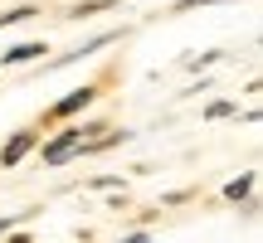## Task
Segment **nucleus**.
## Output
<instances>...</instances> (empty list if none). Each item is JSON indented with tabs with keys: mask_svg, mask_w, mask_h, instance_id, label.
Listing matches in <instances>:
<instances>
[{
	"mask_svg": "<svg viewBox=\"0 0 263 243\" xmlns=\"http://www.w3.org/2000/svg\"><path fill=\"white\" fill-rule=\"evenodd\" d=\"M249 195H254V170H244L239 180H229V185H224V199H229V205H244Z\"/></svg>",
	"mask_w": 263,
	"mask_h": 243,
	"instance_id": "6",
	"label": "nucleus"
},
{
	"mask_svg": "<svg viewBox=\"0 0 263 243\" xmlns=\"http://www.w3.org/2000/svg\"><path fill=\"white\" fill-rule=\"evenodd\" d=\"M34 146H39V131H34V127L15 131V136H10L5 146H0V166H5V170H15V166H20V160H25Z\"/></svg>",
	"mask_w": 263,
	"mask_h": 243,
	"instance_id": "4",
	"label": "nucleus"
},
{
	"mask_svg": "<svg viewBox=\"0 0 263 243\" xmlns=\"http://www.w3.org/2000/svg\"><path fill=\"white\" fill-rule=\"evenodd\" d=\"M39 10L34 5H20V10H0V29H10V25H25V19H34Z\"/></svg>",
	"mask_w": 263,
	"mask_h": 243,
	"instance_id": "7",
	"label": "nucleus"
},
{
	"mask_svg": "<svg viewBox=\"0 0 263 243\" xmlns=\"http://www.w3.org/2000/svg\"><path fill=\"white\" fill-rule=\"evenodd\" d=\"M93 131H103V121H78V127L54 131V136L39 146V160H44V166H68V160H78L83 156V141L93 136Z\"/></svg>",
	"mask_w": 263,
	"mask_h": 243,
	"instance_id": "1",
	"label": "nucleus"
},
{
	"mask_svg": "<svg viewBox=\"0 0 263 243\" xmlns=\"http://www.w3.org/2000/svg\"><path fill=\"white\" fill-rule=\"evenodd\" d=\"M39 54H49L39 39H29V44H10L5 54H0V68H20V64H34Z\"/></svg>",
	"mask_w": 263,
	"mask_h": 243,
	"instance_id": "5",
	"label": "nucleus"
},
{
	"mask_svg": "<svg viewBox=\"0 0 263 243\" xmlns=\"http://www.w3.org/2000/svg\"><path fill=\"white\" fill-rule=\"evenodd\" d=\"M117 0H83V5H73L68 10V19H88V15H98V10H112Z\"/></svg>",
	"mask_w": 263,
	"mask_h": 243,
	"instance_id": "8",
	"label": "nucleus"
},
{
	"mask_svg": "<svg viewBox=\"0 0 263 243\" xmlns=\"http://www.w3.org/2000/svg\"><path fill=\"white\" fill-rule=\"evenodd\" d=\"M117 185H122L117 175H98V180H93V190H117Z\"/></svg>",
	"mask_w": 263,
	"mask_h": 243,
	"instance_id": "12",
	"label": "nucleus"
},
{
	"mask_svg": "<svg viewBox=\"0 0 263 243\" xmlns=\"http://www.w3.org/2000/svg\"><path fill=\"white\" fill-rule=\"evenodd\" d=\"M29 214H34V209H25V214H15V219H0V238H10V229H15L20 219H29Z\"/></svg>",
	"mask_w": 263,
	"mask_h": 243,
	"instance_id": "10",
	"label": "nucleus"
},
{
	"mask_svg": "<svg viewBox=\"0 0 263 243\" xmlns=\"http://www.w3.org/2000/svg\"><path fill=\"white\" fill-rule=\"evenodd\" d=\"M122 39V29H103V34H93L88 44H78V49H68V54H59L54 64H44V68H68V64H78V58H93L98 49H107V44H117Z\"/></svg>",
	"mask_w": 263,
	"mask_h": 243,
	"instance_id": "3",
	"label": "nucleus"
},
{
	"mask_svg": "<svg viewBox=\"0 0 263 243\" xmlns=\"http://www.w3.org/2000/svg\"><path fill=\"white\" fill-rule=\"evenodd\" d=\"M98 103V83H83V88H68L64 97H59L54 107L44 112V121H68V117H78V112H88V107Z\"/></svg>",
	"mask_w": 263,
	"mask_h": 243,
	"instance_id": "2",
	"label": "nucleus"
},
{
	"mask_svg": "<svg viewBox=\"0 0 263 243\" xmlns=\"http://www.w3.org/2000/svg\"><path fill=\"white\" fill-rule=\"evenodd\" d=\"M195 5H229V0H176V10H195Z\"/></svg>",
	"mask_w": 263,
	"mask_h": 243,
	"instance_id": "11",
	"label": "nucleus"
},
{
	"mask_svg": "<svg viewBox=\"0 0 263 243\" xmlns=\"http://www.w3.org/2000/svg\"><path fill=\"white\" fill-rule=\"evenodd\" d=\"M229 112H234V103H210V107H205L210 121H219V117H229Z\"/></svg>",
	"mask_w": 263,
	"mask_h": 243,
	"instance_id": "9",
	"label": "nucleus"
}]
</instances>
